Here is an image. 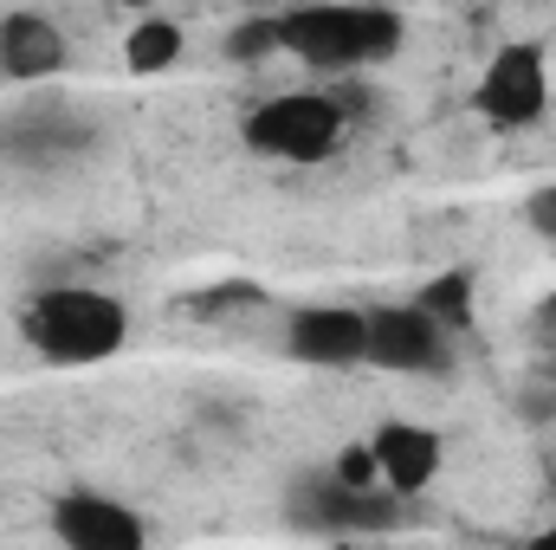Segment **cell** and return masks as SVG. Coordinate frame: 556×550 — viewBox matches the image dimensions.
<instances>
[{
  "instance_id": "12",
  "label": "cell",
  "mask_w": 556,
  "mask_h": 550,
  "mask_svg": "<svg viewBox=\"0 0 556 550\" xmlns=\"http://www.w3.org/2000/svg\"><path fill=\"white\" fill-rule=\"evenodd\" d=\"M181 52H188V33H181L168 13H142L137 26L124 33V72H130V78H162V72H175Z\"/></svg>"
},
{
  "instance_id": "4",
  "label": "cell",
  "mask_w": 556,
  "mask_h": 550,
  "mask_svg": "<svg viewBox=\"0 0 556 550\" xmlns=\"http://www.w3.org/2000/svg\"><path fill=\"white\" fill-rule=\"evenodd\" d=\"M285 518L311 538H382V532H402L408 499L389 492V486H356L337 466H317V473L291 479Z\"/></svg>"
},
{
  "instance_id": "8",
  "label": "cell",
  "mask_w": 556,
  "mask_h": 550,
  "mask_svg": "<svg viewBox=\"0 0 556 550\" xmlns=\"http://www.w3.org/2000/svg\"><path fill=\"white\" fill-rule=\"evenodd\" d=\"M285 357L304 363V370L369 363V311H356V304H298V311H285Z\"/></svg>"
},
{
  "instance_id": "1",
  "label": "cell",
  "mask_w": 556,
  "mask_h": 550,
  "mask_svg": "<svg viewBox=\"0 0 556 550\" xmlns=\"http://www.w3.org/2000/svg\"><path fill=\"white\" fill-rule=\"evenodd\" d=\"M402 46H408V20L382 0H304L278 13V52L324 78L376 72L402 59Z\"/></svg>"
},
{
  "instance_id": "5",
  "label": "cell",
  "mask_w": 556,
  "mask_h": 550,
  "mask_svg": "<svg viewBox=\"0 0 556 550\" xmlns=\"http://www.w3.org/2000/svg\"><path fill=\"white\" fill-rule=\"evenodd\" d=\"M91 149H98V117L78 111L65 91H39L0 124V155L20 168H72Z\"/></svg>"
},
{
  "instance_id": "9",
  "label": "cell",
  "mask_w": 556,
  "mask_h": 550,
  "mask_svg": "<svg viewBox=\"0 0 556 550\" xmlns=\"http://www.w3.org/2000/svg\"><path fill=\"white\" fill-rule=\"evenodd\" d=\"M46 525H52L59 545H72V550H142L149 545V518L137 505H124L111 492H91V486L59 492Z\"/></svg>"
},
{
  "instance_id": "6",
  "label": "cell",
  "mask_w": 556,
  "mask_h": 550,
  "mask_svg": "<svg viewBox=\"0 0 556 550\" xmlns=\"http://www.w3.org/2000/svg\"><path fill=\"white\" fill-rule=\"evenodd\" d=\"M459 363V330H446L427 304H376L369 311V370L440 383Z\"/></svg>"
},
{
  "instance_id": "3",
  "label": "cell",
  "mask_w": 556,
  "mask_h": 550,
  "mask_svg": "<svg viewBox=\"0 0 556 550\" xmlns=\"http://www.w3.org/2000/svg\"><path fill=\"white\" fill-rule=\"evenodd\" d=\"M240 142L266 162H285V168H317V162L343 155L350 111L330 91H278L240 117Z\"/></svg>"
},
{
  "instance_id": "18",
  "label": "cell",
  "mask_w": 556,
  "mask_h": 550,
  "mask_svg": "<svg viewBox=\"0 0 556 550\" xmlns=\"http://www.w3.org/2000/svg\"><path fill=\"white\" fill-rule=\"evenodd\" d=\"M531 337H538L544 350H556V291L538 304V311H531Z\"/></svg>"
},
{
  "instance_id": "17",
  "label": "cell",
  "mask_w": 556,
  "mask_h": 550,
  "mask_svg": "<svg viewBox=\"0 0 556 550\" xmlns=\"http://www.w3.org/2000/svg\"><path fill=\"white\" fill-rule=\"evenodd\" d=\"M337 473H343V479H356V486H382V473H376V453H369V440H363V447H350V453L337 460Z\"/></svg>"
},
{
  "instance_id": "2",
  "label": "cell",
  "mask_w": 556,
  "mask_h": 550,
  "mask_svg": "<svg viewBox=\"0 0 556 550\" xmlns=\"http://www.w3.org/2000/svg\"><path fill=\"white\" fill-rule=\"evenodd\" d=\"M20 337L52 370H91L130 343V311L98 285H46L20 304Z\"/></svg>"
},
{
  "instance_id": "13",
  "label": "cell",
  "mask_w": 556,
  "mask_h": 550,
  "mask_svg": "<svg viewBox=\"0 0 556 550\" xmlns=\"http://www.w3.org/2000/svg\"><path fill=\"white\" fill-rule=\"evenodd\" d=\"M420 304L446 324V330H472V273H433L420 285Z\"/></svg>"
},
{
  "instance_id": "11",
  "label": "cell",
  "mask_w": 556,
  "mask_h": 550,
  "mask_svg": "<svg viewBox=\"0 0 556 550\" xmlns=\"http://www.w3.org/2000/svg\"><path fill=\"white\" fill-rule=\"evenodd\" d=\"M369 453H376L382 486H389V492H402V499L427 492V486L440 479V466H446L440 434H433V427H420V421H382V427L369 434Z\"/></svg>"
},
{
  "instance_id": "19",
  "label": "cell",
  "mask_w": 556,
  "mask_h": 550,
  "mask_svg": "<svg viewBox=\"0 0 556 550\" xmlns=\"http://www.w3.org/2000/svg\"><path fill=\"white\" fill-rule=\"evenodd\" d=\"M544 538H556V525H551V532H544Z\"/></svg>"
},
{
  "instance_id": "15",
  "label": "cell",
  "mask_w": 556,
  "mask_h": 550,
  "mask_svg": "<svg viewBox=\"0 0 556 550\" xmlns=\"http://www.w3.org/2000/svg\"><path fill=\"white\" fill-rule=\"evenodd\" d=\"M273 52H278V13L240 20V26L227 33V59H240V65H260V59H273Z\"/></svg>"
},
{
  "instance_id": "10",
  "label": "cell",
  "mask_w": 556,
  "mask_h": 550,
  "mask_svg": "<svg viewBox=\"0 0 556 550\" xmlns=\"http://www.w3.org/2000/svg\"><path fill=\"white\" fill-rule=\"evenodd\" d=\"M65 65H72V39L52 13H39V7L0 13V78L7 85H46Z\"/></svg>"
},
{
  "instance_id": "14",
  "label": "cell",
  "mask_w": 556,
  "mask_h": 550,
  "mask_svg": "<svg viewBox=\"0 0 556 550\" xmlns=\"http://www.w3.org/2000/svg\"><path fill=\"white\" fill-rule=\"evenodd\" d=\"M188 311L220 324V317H240V311H266V291H260L253 278H227V285H207V291H201Z\"/></svg>"
},
{
  "instance_id": "7",
  "label": "cell",
  "mask_w": 556,
  "mask_h": 550,
  "mask_svg": "<svg viewBox=\"0 0 556 550\" xmlns=\"http://www.w3.org/2000/svg\"><path fill=\"white\" fill-rule=\"evenodd\" d=\"M472 111H479L492 130H531V124H544V111H551V65H544V46H531V39L498 46V52L485 59V72H479Z\"/></svg>"
},
{
  "instance_id": "16",
  "label": "cell",
  "mask_w": 556,
  "mask_h": 550,
  "mask_svg": "<svg viewBox=\"0 0 556 550\" xmlns=\"http://www.w3.org/2000/svg\"><path fill=\"white\" fill-rule=\"evenodd\" d=\"M525 221H531V227H538L544 240H556V182H544V188H538V195L525 201Z\"/></svg>"
}]
</instances>
